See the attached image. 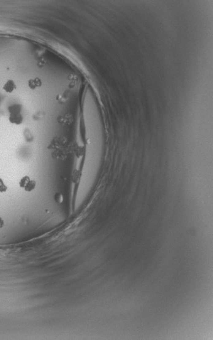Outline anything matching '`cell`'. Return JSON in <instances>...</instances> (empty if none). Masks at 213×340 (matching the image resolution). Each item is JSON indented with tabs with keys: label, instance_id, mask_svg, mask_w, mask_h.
I'll return each mask as SVG.
<instances>
[{
	"label": "cell",
	"instance_id": "obj_2",
	"mask_svg": "<svg viewBox=\"0 0 213 340\" xmlns=\"http://www.w3.org/2000/svg\"><path fill=\"white\" fill-rule=\"evenodd\" d=\"M54 199H55V201L57 203H61L62 201V195H60V194H58V193L56 194V195H55V198H54Z\"/></svg>",
	"mask_w": 213,
	"mask_h": 340
},
{
	"label": "cell",
	"instance_id": "obj_1",
	"mask_svg": "<svg viewBox=\"0 0 213 340\" xmlns=\"http://www.w3.org/2000/svg\"><path fill=\"white\" fill-rule=\"evenodd\" d=\"M42 82L41 80L36 78L34 79H30L29 80V87L31 88V89H35L36 87H41Z\"/></svg>",
	"mask_w": 213,
	"mask_h": 340
}]
</instances>
